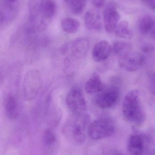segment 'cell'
<instances>
[{
    "label": "cell",
    "instance_id": "cell-1",
    "mask_svg": "<svg viewBox=\"0 0 155 155\" xmlns=\"http://www.w3.org/2000/svg\"><path fill=\"white\" fill-rule=\"evenodd\" d=\"M122 112L124 118L130 123L137 125L143 123L145 115L138 90H131L125 96L122 104Z\"/></svg>",
    "mask_w": 155,
    "mask_h": 155
},
{
    "label": "cell",
    "instance_id": "cell-2",
    "mask_svg": "<svg viewBox=\"0 0 155 155\" xmlns=\"http://www.w3.org/2000/svg\"><path fill=\"white\" fill-rule=\"evenodd\" d=\"M89 115L87 113L72 114L64 126V132L71 140L81 143L84 142L89 125Z\"/></svg>",
    "mask_w": 155,
    "mask_h": 155
},
{
    "label": "cell",
    "instance_id": "cell-3",
    "mask_svg": "<svg viewBox=\"0 0 155 155\" xmlns=\"http://www.w3.org/2000/svg\"><path fill=\"white\" fill-rule=\"evenodd\" d=\"M89 47V41L84 37L77 38L64 45L60 51L62 54L65 56V67L69 69L73 63L84 59L88 52Z\"/></svg>",
    "mask_w": 155,
    "mask_h": 155
},
{
    "label": "cell",
    "instance_id": "cell-4",
    "mask_svg": "<svg viewBox=\"0 0 155 155\" xmlns=\"http://www.w3.org/2000/svg\"><path fill=\"white\" fill-rule=\"evenodd\" d=\"M115 130V127L113 120L107 117H103L89 124L87 133L93 140H99L111 136Z\"/></svg>",
    "mask_w": 155,
    "mask_h": 155
},
{
    "label": "cell",
    "instance_id": "cell-5",
    "mask_svg": "<svg viewBox=\"0 0 155 155\" xmlns=\"http://www.w3.org/2000/svg\"><path fill=\"white\" fill-rule=\"evenodd\" d=\"M41 82V73L37 69H31L26 73L23 82V93L26 101H31L36 98Z\"/></svg>",
    "mask_w": 155,
    "mask_h": 155
},
{
    "label": "cell",
    "instance_id": "cell-6",
    "mask_svg": "<svg viewBox=\"0 0 155 155\" xmlns=\"http://www.w3.org/2000/svg\"><path fill=\"white\" fill-rule=\"evenodd\" d=\"M145 61V59L143 54L133 51L118 56L119 67L127 72L137 71L144 65Z\"/></svg>",
    "mask_w": 155,
    "mask_h": 155
},
{
    "label": "cell",
    "instance_id": "cell-7",
    "mask_svg": "<svg viewBox=\"0 0 155 155\" xmlns=\"http://www.w3.org/2000/svg\"><path fill=\"white\" fill-rule=\"evenodd\" d=\"M67 107L73 114H81L86 113L87 105L85 98L79 88H73L66 97Z\"/></svg>",
    "mask_w": 155,
    "mask_h": 155
},
{
    "label": "cell",
    "instance_id": "cell-8",
    "mask_svg": "<svg viewBox=\"0 0 155 155\" xmlns=\"http://www.w3.org/2000/svg\"><path fill=\"white\" fill-rule=\"evenodd\" d=\"M95 99L97 105L103 109H107L113 107L117 103L119 96L120 91L118 87L111 86L99 92Z\"/></svg>",
    "mask_w": 155,
    "mask_h": 155
},
{
    "label": "cell",
    "instance_id": "cell-9",
    "mask_svg": "<svg viewBox=\"0 0 155 155\" xmlns=\"http://www.w3.org/2000/svg\"><path fill=\"white\" fill-rule=\"evenodd\" d=\"M120 15L117 6L114 2H110L105 7L104 11V26L108 33L114 32L118 24Z\"/></svg>",
    "mask_w": 155,
    "mask_h": 155
},
{
    "label": "cell",
    "instance_id": "cell-10",
    "mask_svg": "<svg viewBox=\"0 0 155 155\" xmlns=\"http://www.w3.org/2000/svg\"><path fill=\"white\" fill-rule=\"evenodd\" d=\"M112 52V45L106 41L97 43L92 52L93 60L97 62L104 61L108 59Z\"/></svg>",
    "mask_w": 155,
    "mask_h": 155
},
{
    "label": "cell",
    "instance_id": "cell-11",
    "mask_svg": "<svg viewBox=\"0 0 155 155\" xmlns=\"http://www.w3.org/2000/svg\"><path fill=\"white\" fill-rule=\"evenodd\" d=\"M85 25L88 30L100 31L102 28L101 16L98 12L94 9L87 11L85 15Z\"/></svg>",
    "mask_w": 155,
    "mask_h": 155
},
{
    "label": "cell",
    "instance_id": "cell-12",
    "mask_svg": "<svg viewBox=\"0 0 155 155\" xmlns=\"http://www.w3.org/2000/svg\"><path fill=\"white\" fill-rule=\"evenodd\" d=\"M105 87V85L100 76L95 74L87 80L85 84L84 89L87 94H94L101 92Z\"/></svg>",
    "mask_w": 155,
    "mask_h": 155
},
{
    "label": "cell",
    "instance_id": "cell-13",
    "mask_svg": "<svg viewBox=\"0 0 155 155\" xmlns=\"http://www.w3.org/2000/svg\"><path fill=\"white\" fill-rule=\"evenodd\" d=\"M144 141L139 135H132L128 139L127 148L132 155H142L144 150Z\"/></svg>",
    "mask_w": 155,
    "mask_h": 155
},
{
    "label": "cell",
    "instance_id": "cell-14",
    "mask_svg": "<svg viewBox=\"0 0 155 155\" xmlns=\"http://www.w3.org/2000/svg\"><path fill=\"white\" fill-rule=\"evenodd\" d=\"M5 111L6 116L11 120L17 118L20 114V109L17 99L12 95L7 96L5 102Z\"/></svg>",
    "mask_w": 155,
    "mask_h": 155
},
{
    "label": "cell",
    "instance_id": "cell-15",
    "mask_svg": "<svg viewBox=\"0 0 155 155\" xmlns=\"http://www.w3.org/2000/svg\"><path fill=\"white\" fill-rule=\"evenodd\" d=\"M40 8L44 18L50 20L53 17L56 12V4L53 0H42Z\"/></svg>",
    "mask_w": 155,
    "mask_h": 155
},
{
    "label": "cell",
    "instance_id": "cell-16",
    "mask_svg": "<svg viewBox=\"0 0 155 155\" xmlns=\"http://www.w3.org/2000/svg\"><path fill=\"white\" fill-rule=\"evenodd\" d=\"M61 25L64 31L66 33L74 34L78 31L80 24L76 19L71 17H66L63 19Z\"/></svg>",
    "mask_w": 155,
    "mask_h": 155
},
{
    "label": "cell",
    "instance_id": "cell-17",
    "mask_svg": "<svg viewBox=\"0 0 155 155\" xmlns=\"http://www.w3.org/2000/svg\"><path fill=\"white\" fill-rule=\"evenodd\" d=\"M114 32L117 37L122 39H129L133 36V32L127 21H122L119 23Z\"/></svg>",
    "mask_w": 155,
    "mask_h": 155
},
{
    "label": "cell",
    "instance_id": "cell-18",
    "mask_svg": "<svg viewBox=\"0 0 155 155\" xmlns=\"http://www.w3.org/2000/svg\"><path fill=\"white\" fill-rule=\"evenodd\" d=\"M155 24L154 20L151 16L146 15L142 17L138 23L139 31L143 35L148 34L151 32Z\"/></svg>",
    "mask_w": 155,
    "mask_h": 155
},
{
    "label": "cell",
    "instance_id": "cell-19",
    "mask_svg": "<svg viewBox=\"0 0 155 155\" xmlns=\"http://www.w3.org/2000/svg\"><path fill=\"white\" fill-rule=\"evenodd\" d=\"M132 51V46L129 43L123 41L115 42L112 45V52L119 56Z\"/></svg>",
    "mask_w": 155,
    "mask_h": 155
},
{
    "label": "cell",
    "instance_id": "cell-20",
    "mask_svg": "<svg viewBox=\"0 0 155 155\" xmlns=\"http://www.w3.org/2000/svg\"><path fill=\"white\" fill-rule=\"evenodd\" d=\"M71 12L75 15H79L84 11L87 0H65Z\"/></svg>",
    "mask_w": 155,
    "mask_h": 155
},
{
    "label": "cell",
    "instance_id": "cell-21",
    "mask_svg": "<svg viewBox=\"0 0 155 155\" xmlns=\"http://www.w3.org/2000/svg\"><path fill=\"white\" fill-rule=\"evenodd\" d=\"M43 141L48 146H51L56 141V137L53 131L51 129H47L45 131L43 135Z\"/></svg>",
    "mask_w": 155,
    "mask_h": 155
},
{
    "label": "cell",
    "instance_id": "cell-22",
    "mask_svg": "<svg viewBox=\"0 0 155 155\" xmlns=\"http://www.w3.org/2000/svg\"><path fill=\"white\" fill-rule=\"evenodd\" d=\"M141 1L149 9L155 11V0H141Z\"/></svg>",
    "mask_w": 155,
    "mask_h": 155
},
{
    "label": "cell",
    "instance_id": "cell-23",
    "mask_svg": "<svg viewBox=\"0 0 155 155\" xmlns=\"http://www.w3.org/2000/svg\"><path fill=\"white\" fill-rule=\"evenodd\" d=\"M150 89L151 92L155 95V74L150 78Z\"/></svg>",
    "mask_w": 155,
    "mask_h": 155
},
{
    "label": "cell",
    "instance_id": "cell-24",
    "mask_svg": "<svg viewBox=\"0 0 155 155\" xmlns=\"http://www.w3.org/2000/svg\"><path fill=\"white\" fill-rule=\"evenodd\" d=\"M154 50V48L153 46L151 45H145L143 46L142 48V51L145 54L151 53L153 52Z\"/></svg>",
    "mask_w": 155,
    "mask_h": 155
},
{
    "label": "cell",
    "instance_id": "cell-25",
    "mask_svg": "<svg viewBox=\"0 0 155 155\" xmlns=\"http://www.w3.org/2000/svg\"><path fill=\"white\" fill-rule=\"evenodd\" d=\"M93 5L97 8H102L105 4V0H92Z\"/></svg>",
    "mask_w": 155,
    "mask_h": 155
},
{
    "label": "cell",
    "instance_id": "cell-26",
    "mask_svg": "<svg viewBox=\"0 0 155 155\" xmlns=\"http://www.w3.org/2000/svg\"><path fill=\"white\" fill-rule=\"evenodd\" d=\"M5 1L7 2V3L11 6V7H12L13 5L16 2L17 0H5Z\"/></svg>",
    "mask_w": 155,
    "mask_h": 155
},
{
    "label": "cell",
    "instance_id": "cell-27",
    "mask_svg": "<svg viewBox=\"0 0 155 155\" xmlns=\"http://www.w3.org/2000/svg\"><path fill=\"white\" fill-rule=\"evenodd\" d=\"M151 33V34H152V35H153V37H154L155 38V24Z\"/></svg>",
    "mask_w": 155,
    "mask_h": 155
},
{
    "label": "cell",
    "instance_id": "cell-28",
    "mask_svg": "<svg viewBox=\"0 0 155 155\" xmlns=\"http://www.w3.org/2000/svg\"><path fill=\"white\" fill-rule=\"evenodd\" d=\"M114 155H125L124 154H116Z\"/></svg>",
    "mask_w": 155,
    "mask_h": 155
},
{
    "label": "cell",
    "instance_id": "cell-29",
    "mask_svg": "<svg viewBox=\"0 0 155 155\" xmlns=\"http://www.w3.org/2000/svg\"><path fill=\"white\" fill-rule=\"evenodd\" d=\"M2 17L1 16H0V21H2Z\"/></svg>",
    "mask_w": 155,
    "mask_h": 155
},
{
    "label": "cell",
    "instance_id": "cell-30",
    "mask_svg": "<svg viewBox=\"0 0 155 155\" xmlns=\"http://www.w3.org/2000/svg\"></svg>",
    "mask_w": 155,
    "mask_h": 155
}]
</instances>
